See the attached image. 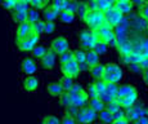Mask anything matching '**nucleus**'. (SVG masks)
Instances as JSON below:
<instances>
[{"instance_id":"28","label":"nucleus","mask_w":148,"mask_h":124,"mask_svg":"<svg viewBox=\"0 0 148 124\" xmlns=\"http://www.w3.org/2000/svg\"><path fill=\"white\" fill-rule=\"evenodd\" d=\"M12 19L14 24L21 25L23 22H27V12H19V10H13L12 12Z\"/></svg>"},{"instance_id":"51","label":"nucleus","mask_w":148,"mask_h":124,"mask_svg":"<svg viewBox=\"0 0 148 124\" xmlns=\"http://www.w3.org/2000/svg\"><path fill=\"white\" fill-rule=\"evenodd\" d=\"M132 124H148V116H142L139 119H136L134 123Z\"/></svg>"},{"instance_id":"24","label":"nucleus","mask_w":148,"mask_h":124,"mask_svg":"<svg viewBox=\"0 0 148 124\" xmlns=\"http://www.w3.org/2000/svg\"><path fill=\"white\" fill-rule=\"evenodd\" d=\"M113 30H115V27H113V26H111L108 22H104V24L102 25L101 27L95 31V33H97V35L99 36V40H101V39H103L104 36H107L108 34H111Z\"/></svg>"},{"instance_id":"4","label":"nucleus","mask_w":148,"mask_h":124,"mask_svg":"<svg viewBox=\"0 0 148 124\" xmlns=\"http://www.w3.org/2000/svg\"><path fill=\"white\" fill-rule=\"evenodd\" d=\"M85 25L88 26L89 30H93V31H97L102 25L106 22V17H104V12L102 10L97 9V10H90L88 13V16L85 17L84 19Z\"/></svg>"},{"instance_id":"1","label":"nucleus","mask_w":148,"mask_h":124,"mask_svg":"<svg viewBox=\"0 0 148 124\" xmlns=\"http://www.w3.org/2000/svg\"><path fill=\"white\" fill-rule=\"evenodd\" d=\"M116 101L120 105L121 109L126 110L130 109L135 105L139 101V92L134 84H120L119 85V91H117V97Z\"/></svg>"},{"instance_id":"22","label":"nucleus","mask_w":148,"mask_h":124,"mask_svg":"<svg viewBox=\"0 0 148 124\" xmlns=\"http://www.w3.org/2000/svg\"><path fill=\"white\" fill-rule=\"evenodd\" d=\"M113 115L111 114L107 109H104L103 111L98 112V123L99 124H112L113 123Z\"/></svg>"},{"instance_id":"19","label":"nucleus","mask_w":148,"mask_h":124,"mask_svg":"<svg viewBox=\"0 0 148 124\" xmlns=\"http://www.w3.org/2000/svg\"><path fill=\"white\" fill-rule=\"evenodd\" d=\"M86 63L89 65L90 69L94 67L97 65H99V63H101V56L93 49L86 51Z\"/></svg>"},{"instance_id":"34","label":"nucleus","mask_w":148,"mask_h":124,"mask_svg":"<svg viewBox=\"0 0 148 124\" xmlns=\"http://www.w3.org/2000/svg\"><path fill=\"white\" fill-rule=\"evenodd\" d=\"M71 60H75V58H73V51H71V49L67 51V52H64V53H62L61 56H58L59 65H63V63L71 61Z\"/></svg>"},{"instance_id":"49","label":"nucleus","mask_w":148,"mask_h":124,"mask_svg":"<svg viewBox=\"0 0 148 124\" xmlns=\"http://www.w3.org/2000/svg\"><path fill=\"white\" fill-rule=\"evenodd\" d=\"M130 1L133 3V5H134V7H138L139 9H140V8H143L144 5H146V1H144V0H130Z\"/></svg>"},{"instance_id":"16","label":"nucleus","mask_w":148,"mask_h":124,"mask_svg":"<svg viewBox=\"0 0 148 124\" xmlns=\"http://www.w3.org/2000/svg\"><path fill=\"white\" fill-rule=\"evenodd\" d=\"M116 49L119 51V54L120 56H129L133 51H134V43L130 39H121L119 40V44Z\"/></svg>"},{"instance_id":"2","label":"nucleus","mask_w":148,"mask_h":124,"mask_svg":"<svg viewBox=\"0 0 148 124\" xmlns=\"http://www.w3.org/2000/svg\"><path fill=\"white\" fill-rule=\"evenodd\" d=\"M125 79V71L121 65L115 62H107L104 65V71H103V78L106 83H112V84L120 85V83L124 82Z\"/></svg>"},{"instance_id":"38","label":"nucleus","mask_w":148,"mask_h":124,"mask_svg":"<svg viewBox=\"0 0 148 124\" xmlns=\"http://www.w3.org/2000/svg\"><path fill=\"white\" fill-rule=\"evenodd\" d=\"M93 51L97 52L99 56H103V54H106L108 52V45L106 44V43H103V42H99L98 44L94 47V49H93Z\"/></svg>"},{"instance_id":"56","label":"nucleus","mask_w":148,"mask_h":124,"mask_svg":"<svg viewBox=\"0 0 148 124\" xmlns=\"http://www.w3.org/2000/svg\"><path fill=\"white\" fill-rule=\"evenodd\" d=\"M22 1H27V3H30V1H31V0H22Z\"/></svg>"},{"instance_id":"6","label":"nucleus","mask_w":148,"mask_h":124,"mask_svg":"<svg viewBox=\"0 0 148 124\" xmlns=\"http://www.w3.org/2000/svg\"><path fill=\"white\" fill-rule=\"evenodd\" d=\"M39 40H40V35L35 31L30 34L26 37H22V39H16V44L17 48L22 52H31L36 45H39Z\"/></svg>"},{"instance_id":"8","label":"nucleus","mask_w":148,"mask_h":124,"mask_svg":"<svg viewBox=\"0 0 148 124\" xmlns=\"http://www.w3.org/2000/svg\"><path fill=\"white\" fill-rule=\"evenodd\" d=\"M50 51H53L57 56H61L62 53L70 51V43H68V39L63 35H59L57 37H54L50 43Z\"/></svg>"},{"instance_id":"27","label":"nucleus","mask_w":148,"mask_h":124,"mask_svg":"<svg viewBox=\"0 0 148 124\" xmlns=\"http://www.w3.org/2000/svg\"><path fill=\"white\" fill-rule=\"evenodd\" d=\"M103 71H104V65L99 63V65L90 69V75H92V78L94 80H101L103 78Z\"/></svg>"},{"instance_id":"32","label":"nucleus","mask_w":148,"mask_h":124,"mask_svg":"<svg viewBox=\"0 0 148 124\" xmlns=\"http://www.w3.org/2000/svg\"><path fill=\"white\" fill-rule=\"evenodd\" d=\"M127 57H129L130 65H139V63L142 62V60L144 58V57L142 56L140 52H138V51H133Z\"/></svg>"},{"instance_id":"12","label":"nucleus","mask_w":148,"mask_h":124,"mask_svg":"<svg viewBox=\"0 0 148 124\" xmlns=\"http://www.w3.org/2000/svg\"><path fill=\"white\" fill-rule=\"evenodd\" d=\"M21 71L23 75H35L38 71V65L32 57H23L21 60Z\"/></svg>"},{"instance_id":"9","label":"nucleus","mask_w":148,"mask_h":124,"mask_svg":"<svg viewBox=\"0 0 148 124\" xmlns=\"http://www.w3.org/2000/svg\"><path fill=\"white\" fill-rule=\"evenodd\" d=\"M22 89L27 93H34L40 88V79L36 75H25L21 80Z\"/></svg>"},{"instance_id":"26","label":"nucleus","mask_w":148,"mask_h":124,"mask_svg":"<svg viewBox=\"0 0 148 124\" xmlns=\"http://www.w3.org/2000/svg\"><path fill=\"white\" fill-rule=\"evenodd\" d=\"M48 51L49 49H47L44 45H36V47L31 51V57L35 60H41L42 57L48 53Z\"/></svg>"},{"instance_id":"55","label":"nucleus","mask_w":148,"mask_h":124,"mask_svg":"<svg viewBox=\"0 0 148 124\" xmlns=\"http://www.w3.org/2000/svg\"><path fill=\"white\" fill-rule=\"evenodd\" d=\"M117 1H130V0H117Z\"/></svg>"},{"instance_id":"43","label":"nucleus","mask_w":148,"mask_h":124,"mask_svg":"<svg viewBox=\"0 0 148 124\" xmlns=\"http://www.w3.org/2000/svg\"><path fill=\"white\" fill-rule=\"evenodd\" d=\"M127 70H129L130 74H134V75H142V73H143V70L140 69L139 65H129Z\"/></svg>"},{"instance_id":"50","label":"nucleus","mask_w":148,"mask_h":124,"mask_svg":"<svg viewBox=\"0 0 148 124\" xmlns=\"http://www.w3.org/2000/svg\"><path fill=\"white\" fill-rule=\"evenodd\" d=\"M139 66H140L142 70H148V57H144L143 60H142V62L139 63Z\"/></svg>"},{"instance_id":"44","label":"nucleus","mask_w":148,"mask_h":124,"mask_svg":"<svg viewBox=\"0 0 148 124\" xmlns=\"http://www.w3.org/2000/svg\"><path fill=\"white\" fill-rule=\"evenodd\" d=\"M30 5L32 8H36V9H44L45 7H47V4H45L44 1H42V0H31L30 1Z\"/></svg>"},{"instance_id":"57","label":"nucleus","mask_w":148,"mask_h":124,"mask_svg":"<svg viewBox=\"0 0 148 124\" xmlns=\"http://www.w3.org/2000/svg\"><path fill=\"white\" fill-rule=\"evenodd\" d=\"M146 4H148V0H146Z\"/></svg>"},{"instance_id":"30","label":"nucleus","mask_w":148,"mask_h":124,"mask_svg":"<svg viewBox=\"0 0 148 124\" xmlns=\"http://www.w3.org/2000/svg\"><path fill=\"white\" fill-rule=\"evenodd\" d=\"M88 13H89V8H88L86 1H79L77 9H76V14L79 16V18L84 21L85 17L88 16Z\"/></svg>"},{"instance_id":"35","label":"nucleus","mask_w":148,"mask_h":124,"mask_svg":"<svg viewBox=\"0 0 148 124\" xmlns=\"http://www.w3.org/2000/svg\"><path fill=\"white\" fill-rule=\"evenodd\" d=\"M135 51L140 52L143 57H148V36L144 37V39H142V42L139 43V47L136 48Z\"/></svg>"},{"instance_id":"21","label":"nucleus","mask_w":148,"mask_h":124,"mask_svg":"<svg viewBox=\"0 0 148 124\" xmlns=\"http://www.w3.org/2000/svg\"><path fill=\"white\" fill-rule=\"evenodd\" d=\"M88 106H89L92 110H94L95 112H101L106 109V102H103L99 97H97V98H90Z\"/></svg>"},{"instance_id":"18","label":"nucleus","mask_w":148,"mask_h":124,"mask_svg":"<svg viewBox=\"0 0 148 124\" xmlns=\"http://www.w3.org/2000/svg\"><path fill=\"white\" fill-rule=\"evenodd\" d=\"M59 21L62 22V24H64V25H71V24H73L75 22V18H76V13L75 12H72V10H62L61 14H59Z\"/></svg>"},{"instance_id":"11","label":"nucleus","mask_w":148,"mask_h":124,"mask_svg":"<svg viewBox=\"0 0 148 124\" xmlns=\"http://www.w3.org/2000/svg\"><path fill=\"white\" fill-rule=\"evenodd\" d=\"M45 91H47L48 96L52 97V98H59L61 94L64 92V89L62 87L59 79H57V80H52V82L48 83L47 87H45Z\"/></svg>"},{"instance_id":"46","label":"nucleus","mask_w":148,"mask_h":124,"mask_svg":"<svg viewBox=\"0 0 148 124\" xmlns=\"http://www.w3.org/2000/svg\"><path fill=\"white\" fill-rule=\"evenodd\" d=\"M139 13H140L142 18L148 22V4H146L143 8H140V9H139Z\"/></svg>"},{"instance_id":"31","label":"nucleus","mask_w":148,"mask_h":124,"mask_svg":"<svg viewBox=\"0 0 148 124\" xmlns=\"http://www.w3.org/2000/svg\"><path fill=\"white\" fill-rule=\"evenodd\" d=\"M59 82H61L64 91H71L72 87L75 85V79H72V78H70V76H66V75H62V76L59 78Z\"/></svg>"},{"instance_id":"47","label":"nucleus","mask_w":148,"mask_h":124,"mask_svg":"<svg viewBox=\"0 0 148 124\" xmlns=\"http://www.w3.org/2000/svg\"><path fill=\"white\" fill-rule=\"evenodd\" d=\"M86 4H88V8H89V12L90 10H97L98 9V4L94 0H86Z\"/></svg>"},{"instance_id":"59","label":"nucleus","mask_w":148,"mask_h":124,"mask_svg":"<svg viewBox=\"0 0 148 124\" xmlns=\"http://www.w3.org/2000/svg\"><path fill=\"white\" fill-rule=\"evenodd\" d=\"M1 3H3V0H0V4H1Z\"/></svg>"},{"instance_id":"17","label":"nucleus","mask_w":148,"mask_h":124,"mask_svg":"<svg viewBox=\"0 0 148 124\" xmlns=\"http://www.w3.org/2000/svg\"><path fill=\"white\" fill-rule=\"evenodd\" d=\"M34 31V26L28 22H23L21 25H17L16 28V39H22V37L28 36Z\"/></svg>"},{"instance_id":"53","label":"nucleus","mask_w":148,"mask_h":124,"mask_svg":"<svg viewBox=\"0 0 148 124\" xmlns=\"http://www.w3.org/2000/svg\"><path fill=\"white\" fill-rule=\"evenodd\" d=\"M142 79H143V83L148 87V70H144L142 73Z\"/></svg>"},{"instance_id":"36","label":"nucleus","mask_w":148,"mask_h":124,"mask_svg":"<svg viewBox=\"0 0 148 124\" xmlns=\"http://www.w3.org/2000/svg\"><path fill=\"white\" fill-rule=\"evenodd\" d=\"M61 124H77L76 116L72 114H68V112H63L61 118Z\"/></svg>"},{"instance_id":"7","label":"nucleus","mask_w":148,"mask_h":124,"mask_svg":"<svg viewBox=\"0 0 148 124\" xmlns=\"http://www.w3.org/2000/svg\"><path fill=\"white\" fill-rule=\"evenodd\" d=\"M76 120L77 124H93L98 120V112L92 110L89 106H85L82 109H79L76 114Z\"/></svg>"},{"instance_id":"13","label":"nucleus","mask_w":148,"mask_h":124,"mask_svg":"<svg viewBox=\"0 0 148 124\" xmlns=\"http://www.w3.org/2000/svg\"><path fill=\"white\" fill-rule=\"evenodd\" d=\"M104 17H106V22H108V24L111 26H113V27H116V26H119L122 22L125 16L120 10L116 9V8H112V9L104 12Z\"/></svg>"},{"instance_id":"52","label":"nucleus","mask_w":148,"mask_h":124,"mask_svg":"<svg viewBox=\"0 0 148 124\" xmlns=\"http://www.w3.org/2000/svg\"><path fill=\"white\" fill-rule=\"evenodd\" d=\"M112 124H132L126 118H122V119H117V120H113Z\"/></svg>"},{"instance_id":"45","label":"nucleus","mask_w":148,"mask_h":124,"mask_svg":"<svg viewBox=\"0 0 148 124\" xmlns=\"http://www.w3.org/2000/svg\"><path fill=\"white\" fill-rule=\"evenodd\" d=\"M54 30H56V22H47V25H45L44 34H48V35H50V34L54 33Z\"/></svg>"},{"instance_id":"58","label":"nucleus","mask_w":148,"mask_h":124,"mask_svg":"<svg viewBox=\"0 0 148 124\" xmlns=\"http://www.w3.org/2000/svg\"><path fill=\"white\" fill-rule=\"evenodd\" d=\"M72 1H79V0H72Z\"/></svg>"},{"instance_id":"48","label":"nucleus","mask_w":148,"mask_h":124,"mask_svg":"<svg viewBox=\"0 0 148 124\" xmlns=\"http://www.w3.org/2000/svg\"><path fill=\"white\" fill-rule=\"evenodd\" d=\"M79 67H80V73H88V71H90V67L86 63V61L79 63Z\"/></svg>"},{"instance_id":"3","label":"nucleus","mask_w":148,"mask_h":124,"mask_svg":"<svg viewBox=\"0 0 148 124\" xmlns=\"http://www.w3.org/2000/svg\"><path fill=\"white\" fill-rule=\"evenodd\" d=\"M79 42H80L82 49L90 51V49H94V47L101 40H99V36L97 35L95 31L85 28V30H81L80 34H79Z\"/></svg>"},{"instance_id":"5","label":"nucleus","mask_w":148,"mask_h":124,"mask_svg":"<svg viewBox=\"0 0 148 124\" xmlns=\"http://www.w3.org/2000/svg\"><path fill=\"white\" fill-rule=\"evenodd\" d=\"M70 92V101H71V106L76 109H82L85 106H88L89 103V94H88L86 89H79V91H73L71 89Z\"/></svg>"},{"instance_id":"23","label":"nucleus","mask_w":148,"mask_h":124,"mask_svg":"<svg viewBox=\"0 0 148 124\" xmlns=\"http://www.w3.org/2000/svg\"><path fill=\"white\" fill-rule=\"evenodd\" d=\"M40 17H41V14L39 12V9H36V8L31 7L30 9L27 10V22L28 24L35 25L38 21H40Z\"/></svg>"},{"instance_id":"10","label":"nucleus","mask_w":148,"mask_h":124,"mask_svg":"<svg viewBox=\"0 0 148 124\" xmlns=\"http://www.w3.org/2000/svg\"><path fill=\"white\" fill-rule=\"evenodd\" d=\"M61 73L62 75H66V76H70L72 79H77L80 76V67H79V63L75 61V60H71L63 65H61Z\"/></svg>"},{"instance_id":"14","label":"nucleus","mask_w":148,"mask_h":124,"mask_svg":"<svg viewBox=\"0 0 148 124\" xmlns=\"http://www.w3.org/2000/svg\"><path fill=\"white\" fill-rule=\"evenodd\" d=\"M40 65L44 70H53L57 65V54L49 49L48 53L40 60Z\"/></svg>"},{"instance_id":"40","label":"nucleus","mask_w":148,"mask_h":124,"mask_svg":"<svg viewBox=\"0 0 148 124\" xmlns=\"http://www.w3.org/2000/svg\"><path fill=\"white\" fill-rule=\"evenodd\" d=\"M106 109L111 112V114H115V112H116V111H119L121 107H120V105L117 103V101L115 100V101H111V102L106 103Z\"/></svg>"},{"instance_id":"60","label":"nucleus","mask_w":148,"mask_h":124,"mask_svg":"<svg viewBox=\"0 0 148 124\" xmlns=\"http://www.w3.org/2000/svg\"><path fill=\"white\" fill-rule=\"evenodd\" d=\"M94 1H98V0H94Z\"/></svg>"},{"instance_id":"42","label":"nucleus","mask_w":148,"mask_h":124,"mask_svg":"<svg viewBox=\"0 0 148 124\" xmlns=\"http://www.w3.org/2000/svg\"><path fill=\"white\" fill-rule=\"evenodd\" d=\"M16 3H17V0H3L1 5L4 7V9L12 12V10L14 9V7H16Z\"/></svg>"},{"instance_id":"29","label":"nucleus","mask_w":148,"mask_h":124,"mask_svg":"<svg viewBox=\"0 0 148 124\" xmlns=\"http://www.w3.org/2000/svg\"><path fill=\"white\" fill-rule=\"evenodd\" d=\"M40 124H61V119L54 114H45L40 118Z\"/></svg>"},{"instance_id":"61","label":"nucleus","mask_w":148,"mask_h":124,"mask_svg":"<svg viewBox=\"0 0 148 124\" xmlns=\"http://www.w3.org/2000/svg\"><path fill=\"white\" fill-rule=\"evenodd\" d=\"M144 1H146V0H144Z\"/></svg>"},{"instance_id":"37","label":"nucleus","mask_w":148,"mask_h":124,"mask_svg":"<svg viewBox=\"0 0 148 124\" xmlns=\"http://www.w3.org/2000/svg\"><path fill=\"white\" fill-rule=\"evenodd\" d=\"M31 8V5H30V3H27V1H22V0H17V3H16V7H14V9L13 10H19V12H27L28 9ZM12 10V12H13Z\"/></svg>"},{"instance_id":"15","label":"nucleus","mask_w":148,"mask_h":124,"mask_svg":"<svg viewBox=\"0 0 148 124\" xmlns=\"http://www.w3.org/2000/svg\"><path fill=\"white\" fill-rule=\"evenodd\" d=\"M59 14H61V10H59L56 5H53L52 3H50V4L48 5V7H45L44 10H42V18H44L45 22H54Z\"/></svg>"},{"instance_id":"25","label":"nucleus","mask_w":148,"mask_h":124,"mask_svg":"<svg viewBox=\"0 0 148 124\" xmlns=\"http://www.w3.org/2000/svg\"><path fill=\"white\" fill-rule=\"evenodd\" d=\"M117 0H98L97 4H98V9L102 10V12H107V10L115 8Z\"/></svg>"},{"instance_id":"39","label":"nucleus","mask_w":148,"mask_h":124,"mask_svg":"<svg viewBox=\"0 0 148 124\" xmlns=\"http://www.w3.org/2000/svg\"><path fill=\"white\" fill-rule=\"evenodd\" d=\"M86 92H88V94H89V98H97V97H99L98 91H97L94 83H90V84H88Z\"/></svg>"},{"instance_id":"33","label":"nucleus","mask_w":148,"mask_h":124,"mask_svg":"<svg viewBox=\"0 0 148 124\" xmlns=\"http://www.w3.org/2000/svg\"><path fill=\"white\" fill-rule=\"evenodd\" d=\"M73 58L77 63L85 62L86 61V51L82 49V48H77V49L73 51Z\"/></svg>"},{"instance_id":"20","label":"nucleus","mask_w":148,"mask_h":124,"mask_svg":"<svg viewBox=\"0 0 148 124\" xmlns=\"http://www.w3.org/2000/svg\"><path fill=\"white\" fill-rule=\"evenodd\" d=\"M115 8L117 10H120L124 16H127V14H130L133 12L134 5H133L132 1H117L116 3V5H115Z\"/></svg>"},{"instance_id":"54","label":"nucleus","mask_w":148,"mask_h":124,"mask_svg":"<svg viewBox=\"0 0 148 124\" xmlns=\"http://www.w3.org/2000/svg\"><path fill=\"white\" fill-rule=\"evenodd\" d=\"M42 1H44V3H45V4H47V5H48V4H50V3H52V0H42Z\"/></svg>"},{"instance_id":"41","label":"nucleus","mask_w":148,"mask_h":124,"mask_svg":"<svg viewBox=\"0 0 148 124\" xmlns=\"http://www.w3.org/2000/svg\"><path fill=\"white\" fill-rule=\"evenodd\" d=\"M45 25H47V22L42 21V19H40V21H38L35 25H32L34 26V31H35V33H38L39 35H41V34L44 33V30H45Z\"/></svg>"}]
</instances>
